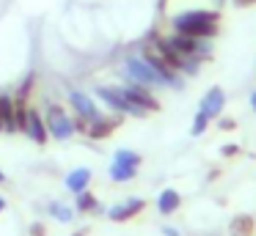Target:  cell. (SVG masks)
I'll return each mask as SVG.
<instances>
[{
  "mask_svg": "<svg viewBox=\"0 0 256 236\" xmlns=\"http://www.w3.org/2000/svg\"><path fill=\"white\" fill-rule=\"evenodd\" d=\"M69 107H72V115L83 118L86 124H88V121H94L96 115H102L96 99L91 96V93L80 91V88H72V91H69Z\"/></svg>",
  "mask_w": 256,
  "mask_h": 236,
  "instance_id": "obj_6",
  "label": "cell"
},
{
  "mask_svg": "<svg viewBox=\"0 0 256 236\" xmlns=\"http://www.w3.org/2000/svg\"><path fill=\"white\" fill-rule=\"evenodd\" d=\"M179 209H182V195H179V190L166 187V190L157 195V212H160L162 217H171V214L179 212Z\"/></svg>",
  "mask_w": 256,
  "mask_h": 236,
  "instance_id": "obj_12",
  "label": "cell"
},
{
  "mask_svg": "<svg viewBox=\"0 0 256 236\" xmlns=\"http://www.w3.org/2000/svg\"><path fill=\"white\" fill-rule=\"evenodd\" d=\"M122 121H124V115H118V113H110V115L102 113V115H96L94 121H88L83 137H88V140H108V137L122 126Z\"/></svg>",
  "mask_w": 256,
  "mask_h": 236,
  "instance_id": "obj_8",
  "label": "cell"
},
{
  "mask_svg": "<svg viewBox=\"0 0 256 236\" xmlns=\"http://www.w3.org/2000/svg\"><path fill=\"white\" fill-rule=\"evenodd\" d=\"M28 236H47V225L42 223V220H36V223L28 228Z\"/></svg>",
  "mask_w": 256,
  "mask_h": 236,
  "instance_id": "obj_23",
  "label": "cell"
},
{
  "mask_svg": "<svg viewBox=\"0 0 256 236\" xmlns=\"http://www.w3.org/2000/svg\"><path fill=\"white\" fill-rule=\"evenodd\" d=\"M94 99L105 102L108 107H110L113 113H118V115H135V118H146V115H149V113H144V110L132 107V104L124 99V93L118 91V88H113V85H96L94 88Z\"/></svg>",
  "mask_w": 256,
  "mask_h": 236,
  "instance_id": "obj_4",
  "label": "cell"
},
{
  "mask_svg": "<svg viewBox=\"0 0 256 236\" xmlns=\"http://www.w3.org/2000/svg\"><path fill=\"white\" fill-rule=\"evenodd\" d=\"M220 154H223V157H226V159H234V157H237V154H240V146H237V143H223Z\"/></svg>",
  "mask_w": 256,
  "mask_h": 236,
  "instance_id": "obj_22",
  "label": "cell"
},
{
  "mask_svg": "<svg viewBox=\"0 0 256 236\" xmlns=\"http://www.w3.org/2000/svg\"><path fill=\"white\" fill-rule=\"evenodd\" d=\"M88 234H91V225H83V228L74 231V236H88Z\"/></svg>",
  "mask_w": 256,
  "mask_h": 236,
  "instance_id": "obj_26",
  "label": "cell"
},
{
  "mask_svg": "<svg viewBox=\"0 0 256 236\" xmlns=\"http://www.w3.org/2000/svg\"><path fill=\"white\" fill-rule=\"evenodd\" d=\"M162 234H166V236H182V234H179V228H174V225H162Z\"/></svg>",
  "mask_w": 256,
  "mask_h": 236,
  "instance_id": "obj_25",
  "label": "cell"
},
{
  "mask_svg": "<svg viewBox=\"0 0 256 236\" xmlns=\"http://www.w3.org/2000/svg\"><path fill=\"white\" fill-rule=\"evenodd\" d=\"M25 135L36 146H47V140H50V132H47V124H44V113L39 107H34V104L28 107V129H25Z\"/></svg>",
  "mask_w": 256,
  "mask_h": 236,
  "instance_id": "obj_10",
  "label": "cell"
},
{
  "mask_svg": "<svg viewBox=\"0 0 256 236\" xmlns=\"http://www.w3.org/2000/svg\"><path fill=\"white\" fill-rule=\"evenodd\" d=\"M91 179H94L91 168H72L66 173V179H64V184H66V190L72 192V195H78V192H83L91 187Z\"/></svg>",
  "mask_w": 256,
  "mask_h": 236,
  "instance_id": "obj_11",
  "label": "cell"
},
{
  "mask_svg": "<svg viewBox=\"0 0 256 236\" xmlns=\"http://www.w3.org/2000/svg\"><path fill=\"white\" fill-rule=\"evenodd\" d=\"M218 126H220V132H234L237 129V121H234L232 115H220V118H218Z\"/></svg>",
  "mask_w": 256,
  "mask_h": 236,
  "instance_id": "obj_21",
  "label": "cell"
},
{
  "mask_svg": "<svg viewBox=\"0 0 256 236\" xmlns=\"http://www.w3.org/2000/svg\"><path fill=\"white\" fill-rule=\"evenodd\" d=\"M146 206H149L146 198L130 195V198H124L122 203H113V206L108 209V220H113V223H130V220H135L138 214H144Z\"/></svg>",
  "mask_w": 256,
  "mask_h": 236,
  "instance_id": "obj_7",
  "label": "cell"
},
{
  "mask_svg": "<svg viewBox=\"0 0 256 236\" xmlns=\"http://www.w3.org/2000/svg\"><path fill=\"white\" fill-rule=\"evenodd\" d=\"M74 212H80V214H100L102 203H100V198H96L94 192L83 190V192H78V198H74Z\"/></svg>",
  "mask_w": 256,
  "mask_h": 236,
  "instance_id": "obj_15",
  "label": "cell"
},
{
  "mask_svg": "<svg viewBox=\"0 0 256 236\" xmlns=\"http://www.w3.org/2000/svg\"><path fill=\"white\" fill-rule=\"evenodd\" d=\"M47 212L52 214V217L58 220V223H72L74 220V206H69V203H64V201H52V203H47Z\"/></svg>",
  "mask_w": 256,
  "mask_h": 236,
  "instance_id": "obj_18",
  "label": "cell"
},
{
  "mask_svg": "<svg viewBox=\"0 0 256 236\" xmlns=\"http://www.w3.org/2000/svg\"><path fill=\"white\" fill-rule=\"evenodd\" d=\"M228 236H256L254 214H237L228 220Z\"/></svg>",
  "mask_w": 256,
  "mask_h": 236,
  "instance_id": "obj_13",
  "label": "cell"
},
{
  "mask_svg": "<svg viewBox=\"0 0 256 236\" xmlns=\"http://www.w3.org/2000/svg\"><path fill=\"white\" fill-rule=\"evenodd\" d=\"M220 19L223 16L218 8H188V11H179L171 19V33L215 41L220 36Z\"/></svg>",
  "mask_w": 256,
  "mask_h": 236,
  "instance_id": "obj_1",
  "label": "cell"
},
{
  "mask_svg": "<svg viewBox=\"0 0 256 236\" xmlns=\"http://www.w3.org/2000/svg\"><path fill=\"white\" fill-rule=\"evenodd\" d=\"M223 107H226V91H223L220 85H212L210 91L201 96V104H198V110L206 115L210 121H218L223 115Z\"/></svg>",
  "mask_w": 256,
  "mask_h": 236,
  "instance_id": "obj_9",
  "label": "cell"
},
{
  "mask_svg": "<svg viewBox=\"0 0 256 236\" xmlns=\"http://www.w3.org/2000/svg\"><path fill=\"white\" fill-rule=\"evenodd\" d=\"M118 91L124 93V99H127L132 107L144 110V113H160V99L154 96V91L146 85H135V82H124V85H118Z\"/></svg>",
  "mask_w": 256,
  "mask_h": 236,
  "instance_id": "obj_5",
  "label": "cell"
},
{
  "mask_svg": "<svg viewBox=\"0 0 256 236\" xmlns=\"http://www.w3.org/2000/svg\"><path fill=\"white\" fill-rule=\"evenodd\" d=\"M6 206H8V201H6V198H3V195H0V214L6 212Z\"/></svg>",
  "mask_w": 256,
  "mask_h": 236,
  "instance_id": "obj_28",
  "label": "cell"
},
{
  "mask_svg": "<svg viewBox=\"0 0 256 236\" xmlns=\"http://www.w3.org/2000/svg\"><path fill=\"white\" fill-rule=\"evenodd\" d=\"M218 176H220V170H218V168H212V170H210V176H206V179H210V181H218Z\"/></svg>",
  "mask_w": 256,
  "mask_h": 236,
  "instance_id": "obj_27",
  "label": "cell"
},
{
  "mask_svg": "<svg viewBox=\"0 0 256 236\" xmlns=\"http://www.w3.org/2000/svg\"><path fill=\"white\" fill-rule=\"evenodd\" d=\"M140 168L135 165H124V162H110V181L113 184H130V181L138 176Z\"/></svg>",
  "mask_w": 256,
  "mask_h": 236,
  "instance_id": "obj_16",
  "label": "cell"
},
{
  "mask_svg": "<svg viewBox=\"0 0 256 236\" xmlns=\"http://www.w3.org/2000/svg\"><path fill=\"white\" fill-rule=\"evenodd\" d=\"M237 8H250V5H256V0H232Z\"/></svg>",
  "mask_w": 256,
  "mask_h": 236,
  "instance_id": "obj_24",
  "label": "cell"
},
{
  "mask_svg": "<svg viewBox=\"0 0 256 236\" xmlns=\"http://www.w3.org/2000/svg\"><path fill=\"white\" fill-rule=\"evenodd\" d=\"M0 115H3V132L6 135H17V124H14V96L12 93H0Z\"/></svg>",
  "mask_w": 256,
  "mask_h": 236,
  "instance_id": "obj_14",
  "label": "cell"
},
{
  "mask_svg": "<svg viewBox=\"0 0 256 236\" xmlns=\"http://www.w3.org/2000/svg\"><path fill=\"white\" fill-rule=\"evenodd\" d=\"M44 124H47V132H50L52 140L66 143V140L74 137V118H72V113H69L64 104H56V102L47 104Z\"/></svg>",
  "mask_w": 256,
  "mask_h": 236,
  "instance_id": "obj_3",
  "label": "cell"
},
{
  "mask_svg": "<svg viewBox=\"0 0 256 236\" xmlns=\"http://www.w3.org/2000/svg\"><path fill=\"white\" fill-rule=\"evenodd\" d=\"M6 181H8V176L3 173V168H0V184H6Z\"/></svg>",
  "mask_w": 256,
  "mask_h": 236,
  "instance_id": "obj_30",
  "label": "cell"
},
{
  "mask_svg": "<svg viewBox=\"0 0 256 236\" xmlns=\"http://www.w3.org/2000/svg\"><path fill=\"white\" fill-rule=\"evenodd\" d=\"M34 82H36V74L30 71V74L22 80V85H20V91H17V93H20V96H28V99H30V93H34Z\"/></svg>",
  "mask_w": 256,
  "mask_h": 236,
  "instance_id": "obj_20",
  "label": "cell"
},
{
  "mask_svg": "<svg viewBox=\"0 0 256 236\" xmlns=\"http://www.w3.org/2000/svg\"><path fill=\"white\" fill-rule=\"evenodd\" d=\"M250 110H254V113H256V91L250 93Z\"/></svg>",
  "mask_w": 256,
  "mask_h": 236,
  "instance_id": "obj_29",
  "label": "cell"
},
{
  "mask_svg": "<svg viewBox=\"0 0 256 236\" xmlns=\"http://www.w3.org/2000/svg\"><path fill=\"white\" fill-rule=\"evenodd\" d=\"M124 77H127V82H135V85H146V88H171V82L166 80V77L160 74V71L154 69V66H149L140 55H130V58H124V66H122Z\"/></svg>",
  "mask_w": 256,
  "mask_h": 236,
  "instance_id": "obj_2",
  "label": "cell"
},
{
  "mask_svg": "<svg viewBox=\"0 0 256 236\" xmlns=\"http://www.w3.org/2000/svg\"><path fill=\"white\" fill-rule=\"evenodd\" d=\"M0 132H3V115H0Z\"/></svg>",
  "mask_w": 256,
  "mask_h": 236,
  "instance_id": "obj_31",
  "label": "cell"
},
{
  "mask_svg": "<svg viewBox=\"0 0 256 236\" xmlns=\"http://www.w3.org/2000/svg\"><path fill=\"white\" fill-rule=\"evenodd\" d=\"M28 107H30V102H28V96H14V124H17V135L22 132L25 135V129H28Z\"/></svg>",
  "mask_w": 256,
  "mask_h": 236,
  "instance_id": "obj_17",
  "label": "cell"
},
{
  "mask_svg": "<svg viewBox=\"0 0 256 236\" xmlns=\"http://www.w3.org/2000/svg\"><path fill=\"white\" fill-rule=\"evenodd\" d=\"M206 126H210V118H206V115L198 110V113H196V118H193V129H190V135H193V137H201V135L206 132Z\"/></svg>",
  "mask_w": 256,
  "mask_h": 236,
  "instance_id": "obj_19",
  "label": "cell"
}]
</instances>
